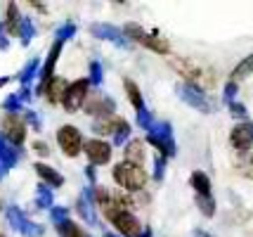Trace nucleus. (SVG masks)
<instances>
[{"instance_id": "obj_1", "label": "nucleus", "mask_w": 253, "mask_h": 237, "mask_svg": "<svg viewBox=\"0 0 253 237\" xmlns=\"http://www.w3.org/2000/svg\"><path fill=\"white\" fill-rule=\"evenodd\" d=\"M114 181L128 192H142V188L147 185V173L140 166H132L128 161H121L114 169Z\"/></svg>"}, {"instance_id": "obj_2", "label": "nucleus", "mask_w": 253, "mask_h": 237, "mask_svg": "<svg viewBox=\"0 0 253 237\" xmlns=\"http://www.w3.org/2000/svg\"><path fill=\"white\" fill-rule=\"evenodd\" d=\"M147 140L164 154V157H175V142H173V128L168 121L154 124L147 133Z\"/></svg>"}, {"instance_id": "obj_3", "label": "nucleus", "mask_w": 253, "mask_h": 237, "mask_svg": "<svg viewBox=\"0 0 253 237\" xmlns=\"http://www.w3.org/2000/svg\"><path fill=\"white\" fill-rule=\"evenodd\" d=\"M170 64L180 71V76H185L189 81V86H194V88H199V86H213V76H209L194 62H189V59H173Z\"/></svg>"}, {"instance_id": "obj_4", "label": "nucleus", "mask_w": 253, "mask_h": 237, "mask_svg": "<svg viewBox=\"0 0 253 237\" xmlns=\"http://www.w3.org/2000/svg\"><path fill=\"white\" fill-rule=\"evenodd\" d=\"M126 34L130 36L135 43L149 47V50H154V52H159V55H168V43H166L164 38H154L152 34L142 31L140 24H128V26H126Z\"/></svg>"}, {"instance_id": "obj_5", "label": "nucleus", "mask_w": 253, "mask_h": 237, "mask_svg": "<svg viewBox=\"0 0 253 237\" xmlns=\"http://www.w3.org/2000/svg\"><path fill=\"white\" fill-rule=\"evenodd\" d=\"M57 142H59L66 157H76L83 147V140H81V133H78L76 126H62L57 131Z\"/></svg>"}, {"instance_id": "obj_6", "label": "nucleus", "mask_w": 253, "mask_h": 237, "mask_svg": "<svg viewBox=\"0 0 253 237\" xmlns=\"http://www.w3.org/2000/svg\"><path fill=\"white\" fill-rule=\"evenodd\" d=\"M88 97V81L81 79V81H74L71 86H66V93L62 97V104H64L69 112H78L83 107V102Z\"/></svg>"}, {"instance_id": "obj_7", "label": "nucleus", "mask_w": 253, "mask_h": 237, "mask_svg": "<svg viewBox=\"0 0 253 237\" xmlns=\"http://www.w3.org/2000/svg\"><path fill=\"white\" fill-rule=\"evenodd\" d=\"M230 142L237 152H251L253 147V121H244V124L234 126L230 133Z\"/></svg>"}, {"instance_id": "obj_8", "label": "nucleus", "mask_w": 253, "mask_h": 237, "mask_svg": "<svg viewBox=\"0 0 253 237\" xmlns=\"http://www.w3.org/2000/svg\"><path fill=\"white\" fill-rule=\"evenodd\" d=\"M2 133H5V138L10 140L12 145H22L26 140V126H24V121L17 114H7L2 119Z\"/></svg>"}, {"instance_id": "obj_9", "label": "nucleus", "mask_w": 253, "mask_h": 237, "mask_svg": "<svg viewBox=\"0 0 253 237\" xmlns=\"http://www.w3.org/2000/svg\"><path fill=\"white\" fill-rule=\"evenodd\" d=\"M83 149L88 154L90 164H95V166H102V164H107L111 159V145L104 142V140H88L83 145Z\"/></svg>"}, {"instance_id": "obj_10", "label": "nucleus", "mask_w": 253, "mask_h": 237, "mask_svg": "<svg viewBox=\"0 0 253 237\" xmlns=\"http://www.w3.org/2000/svg\"><path fill=\"white\" fill-rule=\"evenodd\" d=\"M177 93H180V97L187 102V104H192L194 109H199V112H211L209 102H206V95L199 91V88L189 86V83H180V86H177Z\"/></svg>"}, {"instance_id": "obj_11", "label": "nucleus", "mask_w": 253, "mask_h": 237, "mask_svg": "<svg viewBox=\"0 0 253 237\" xmlns=\"http://www.w3.org/2000/svg\"><path fill=\"white\" fill-rule=\"evenodd\" d=\"M83 107H85V112L88 114H95V116H111L114 114V102L107 100V97H102V95H88L85 102H83Z\"/></svg>"}, {"instance_id": "obj_12", "label": "nucleus", "mask_w": 253, "mask_h": 237, "mask_svg": "<svg viewBox=\"0 0 253 237\" xmlns=\"http://www.w3.org/2000/svg\"><path fill=\"white\" fill-rule=\"evenodd\" d=\"M126 161L132 164V166H140V169H142V164H144V145H142V140H130V142L126 145Z\"/></svg>"}, {"instance_id": "obj_13", "label": "nucleus", "mask_w": 253, "mask_h": 237, "mask_svg": "<svg viewBox=\"0 0 253 237\" xmlns=\"http://www.w3.org/2000/svg\"><path fill=\"white\" fill-rule=\"evenodd\" d=\"M66 93V81L64 79H50L45 81V95H47V100L57 104V102H62Z\"/></svg>"}, {"instance_id": "obj_14", "label": "nucleus", "mask_w": 253, "mask_h": 237, "mask_svg": "<svg viewBox=\"0 0 253 237\" xmlns=\"http://www.w3.org/2000/svg\"><path fill=\"white\" fill-rule=\"evenodd\" d=\"M234 169L253 181V152H239L234 159Z\"/></svg>"}, {"instance_id": "obj_15", "label": "nucleus", "mask_w": 253, "mask_h": 237, "mask_svg": "<svg viewBox=\"0 0 253 237\" xmlns=\"http://www.w3.org/2000/svg\"><path fill=\"white\" fill-rule=\"evenodd\" d=\"M123 86H126V93H128V100H130V104L137 109V112H142L144 102H142V95H140V88L135 86V81L126 79V81H123Z\"/></svg>"}, {"instance_id": "obj_16", "label": "nucleus", "mask_w": 253, "mask_h": 237, "mask_svg": "<svg viewBox=\"0 0 253 237\" xmlns=\"http://www.w3.org/2000/svg\"><path fill=\"white\" fill-rule=\"evenodd\" d=\"M5 26H7V34H19L22 31V17H19L14 2L7 5V22H5Z\"/></svg>"}, {"instance_id": "obj_17", "label": "nucleus", "mask_w": 253, "mask_h": 237, "mask_svg": "<svg viewBox=\"0 0 253 237\" xmlns=\"http://www.w3.org/2000/svg\"><path fill=\"white\" fill-rule=\"evenodd\" d=\"M36 171H38V176H41L43 181L50 183L52 188H59V185L64 183V178H62L55 169H50V166H45V164H36Z\"/></svg>"}, {"instance_id": "obj_18", "label": "nucleus", "mask_w": 253, "mask_h": 237, "mask_svg": "<svg viewBox=\"0 0 253 237\" xmlns=\"http://www.w3.org/2000/svg\"><path fill=\"white\" fill-rule=\"evenodd\" d=\"M192 188L197 190V194H211V181L204 171H194L192 173Z\"/></svg>"}, {"instance_id": "obj_19", "label": "nucleus", "mask_w": 253, "mask_h": 237, "mask_svg": "<svg viewBox=\"0 0 253 237\" xmlns=\"http://www.w3.org/2000/svg\"><path fill=\"white\" fill-rule=\"evenodd\" d=\"M59 52H62V38H59L55 46H52V50H50L47 64H45V69H43V81H50V79H52V69H55V62H57V57H59Z\"/></svg>"}, {"instance_id": "obj_20", "label": "nucleus", "mask_w": 253, "mask_h": 237, "mask_svg": "<svg viewBox=\"0 0 253 237\" xmlns=\"http://www.w3.org/2000/svg\"><path fill=\"white\" fill-rule=\"evenodd\" d=\"M57 230H59V235H62V237H88L83 230H81V228L76 226V223H74V221H66V218L59 223V226H57Z\"/></svg>"}, {"instance_id": "obj_21", "label": "nucleus", "mask_w": 253, "mask_h": 237, "mask_svg": "<svg viewBox=\"0 0 253 237\" xmlns=\"http://www.w3.org/2000/svg\"><path fill=\"white\" fill-rule=\"evenodd\" d=\"M253 74V55L251 57H246L239 67L232 71V83H237V81H242L244 76H251Z\"/></svg>"}, {"instance_id": "obj_22", "label": "nucleus", "mask_w": 253, "mask_h": 237, "mask_svg": "<svg viewBox=\"0 0 253 237\" xmlns=\"http://www.w3.org/2000/svg\"><path fill=\"white\" fill-rule=\"evenodd\" d=\"M197 206L201 209V214L204 216L215 214V202H213V197H211V194H197Z\"/></svg>"}, {"instance_id": "obj_23", "label": "nucleus", "mask_w": 253, "mask_h": 237, "mask_svg": "<svg viewBox=\"0 0 253 237\" xmlns=\"http://www.w3.org/2000/svg\"><path fill=\"white\" fill-rule=\"evenodd\" d=\"M227 107H230V112H234V116H246V109H244V104H239V102L230 100Z\"/></svg>"}, {"instance_id": "obj_24", "label": "nucleus", "mask_w": 253, "mask_h": 237, "mask_svg": "<svg viewBox=\"0 0 253 237\" xmlns=\"http://www.w3.org/2000/svg\"><path fill=\"white\" fill-rule=\"evenodd\" d=\"M33 149H38V154H47V145L45 142H33Z\"/></svg>"}, {"instance_id": "obj_25", "label": "nucleus", "mask_w": 253, "mask_h": 237, "mask_svg": "<svg viewBox=\"0 0 253 237\" xmlns=\"http://www.w3.org/2000/svg\"><path fill=\"white\" fill-rule=\"evenodd\" d=\"M102 76H99V67L97 64H92V81H99Z\"/></svg>"}, {"instance_id": "obj_26", "label": "nucleus", "mask_w": 253, "mask_h": 237, "mask_svg": "<svg viewBox=\"0 0 253 237\" xmlns=\"http://www.w3.org/2000/svg\"><path fill=\"white\" fill-rule=\"evenodd\" d=\"M137 237H152V230H149V228H144V230H142V233H140Z\"/></svg>"}, {"instance_id": "obj_27", "label": "nucleus", "mask_w": 253, "mask_h": 237, "mask_svg": "<svg viewBox=\"0 0 253 237\" xmlns=\"http://www.w3.org/2000/svg\"><path fill=\"white\" fill-rule=\"evenodd\" d=\"M0 86H5V79H0Z\"/></svg>"}, {"instance_id": "obj_28", "label": "nucleus", "mask_w": 253, "mask_h": 237, "mask_svg": "<svg viewBox=\"0 0 253 237\" xmlns=\"http://www.w3.org/2000/svg\"><path fill=\"white\" fill-rule=\"evenodd\" d=\"M199 237H206V235H199Z\"/></svg>"}, {"instance_id": "obj_29", "label": "nucleus", "mask_w": 253, "mask_h": 237, "mask_svg": "<svg viewBox=\"0 0 253 237\" xmlns=\"http://www.w3.org/2000/svg\"><path fill=\"white\" fill-rule=\"evenodd\" d=\"M0 237H2V235H0Z\"/></svg>"}]
</instances>
